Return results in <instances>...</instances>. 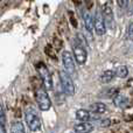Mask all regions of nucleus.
Returning a JSON list of instances; mask_svg holds the SVG:
<instances>
[{"mask_svg":"<svg viewBox=\"0 0 133 133\" xmlns=\"http://www.w3.org/2000/svg\"><path fill=\"white\" fill-rule=\"evenodd\" d=\"M51 46H54L56 49H61L63 47V41L61 40L60 36L55 35V36L53 37V44H51Z\"/></svg>","mask_w":133,"mask_h":133,"instance_id":"obj_17","label":"nucleus"},{"mask_svg":"<svg viewBox=\"0 0 133 133\" xmlns=\"http://www.w3.org/2000/svg\"><path fill=\"white\" fill-rule=\"evenodd\" d=\"M132 29H133V25L132 23H130L129 27H127V30H126V36H127V39L129 40H132V37H133Z\"/></svg>","mask_w":133,"mask_h":133,"instance_id":"obj_21","label":"nucleus"},{"mask_svg":"<svg viewBox=\"0 0 133 133\" xmlns=\"http://www.w3.org/2000/svg\"><path fill=\"white\" fill-rule=\"evenodd\" d=\"M94 125L91 123H79L74 126V131L76 133H91L94 131Z\"/></svg>","mask_w":133,"mask_h":133,"instance_id":"obj_9","label":"nucleus"},{"mask_svg":"<svg viewBox=\"0 0 133 133\" xmlns=\"http://www.w3.org/2000/svg\"><path fill=\"white\" fill-rule=\"evenodd\" d=\"M35 101L41 111H48L51 108V102L47 91L42 87L35 89Z\"/></svg>","mask_w":133,"mask_h":133,"instance_id":"obj_3","label":"nucleus"},{"mask_svg":"<svg viewBox=\"0 0 133 133\" xmlns=\"http://www.w3.org/2000/svg\"><path fill=\"white\" fill-rule=\"evenodd\" d=\"M108 108L104 103H101V102H96V103L91 104L90 105V111L89 112H94V113H97V115H102V113L106 112Z\"/></svg>","mask_w":133,"mask_h":133,"instance_id":"obj_12","label":"nucleus"},{"mask_svg":"<svg viewBox=\"0 0 133 133\" xmlns=\"http://www.w3.org/2000/svg\"><path fill=\"white\" fill-rule=\"evenodd\" d=\"M36 69L40 75V81L42 82L41 84L43 85L44 90H51L53 89V78H51V74L49 72L46 64L43 62L36 63Z\"/></svg>","mask_w":133,"mask_h":133,"instance_id":"obj_1","label":"nucleus"},{"mask_svg":"<svg viewBox=\"0 0 133 133\" xmlns=\"http://www.w3.org/2000/svg\"><path fill=\"white\" fill-rule=\"evenodd\" d=\"M0 122L5 123V109L1 103H0Z\"/></svg>","mask_w":133,"mask_h":133,"instance_id":"obj_22","label":"nucleus"},{"mask_svg":"<svg viewBox=\"0 0 133 133\" xmlns=\"http://www.w3.org/2000/svg\"><path fill=\"white\" fill-rule=\"evenodd\" d=\"M83 21H84L87 30L90 34H92V32H94V19L87 11H83Z\"/></svg>","mask_w":133,"mask_h":133,"instance_id":"obj_11","label":"nucleus"},{"mask_svg":"<svg viewBox=\"0 0 133 133\" xmlns=\"http://www.w3.org/2000/svg\"><path fill=\"white\" fill-rule=\"evenodd\" d=\"M118 92H119V90H118L117 88H111V89H109L108 92L104 95V97H106V98H113L116 95H118Z\"/></svg>","mask_w":133,"mask_h":133,"instance_id":"obj_18","label":"nucleus"},{"mask_svg":"<svg viewBox=\"0 0 133 133\" xmlns=\"http://www.w3.org/2000/svg\"><path fill=\"white\" fill-rule=\"evenodd\" d=\"M94 29H95V32H96L97 35H104L106 33V25H105V22H104L103 18H102L101 13L95 14Z\"/></svg>","mask_w":133,"mask_h":133,"instance_id":"obj_7","label":"nucleus"},{"mask_svg":"<svg viewBox=\"0 0 133 133\" xmlns=\"http://www.w3.org/2000/svg\"><path fill=\"white\" fill-rule=\"evenodd\" d=\"M58 76H60L61 85H62V89H63V91H64V94L69 95V96H72V95L75 94V84H74V82H72L71 76L68 75L64 70L60 71Z\"/></svg>","mask_w":133,"mask_h":133,"instance_id":"obj_4","label":"nucleus"},{"mask_svg":"<svg viewBox=\"0 0 133 133\" xmlns=\"http://www.w3.org/2000/svg\"><path fill=\"white\" fill-rule=\"evenodd\" d=\"M115 71L112 70H106L101 75V82L102 83H110L111 81L115 78Z\"/></svg>","mask_w":133,"mask_h":133,"instance_id":"obj_14","label":"nucleus"},{"mask_svg":"<svg viewBox=\"0 0 133 133\" xmlns=\"http://www.w3.org/2000/svg\"><path fill=\"white\" fill-rule=\"evenodd\" d=\"M69 15H70V18H69V21H70V23L72 25V27H77V21H76V18L75 15H74L72 12H69Z\"/></svg>","mask_w":133,"mask_h":133,"instance_id":"obj_20","label":"nucleus"},{"mask_svg":"<svg viewBox=\"0 0 133 133\" xmlns=\"http://www.w3.org/2000/svg\"><path fill=\"white\" fill-rule=\"evenodd\" d=\"M11 133H26L25 126L21 122H15L11 126Z\"/></svg>","mask_w":133,"mask_h":133,"instance_id":"obj_16","label":"nucleus"},{"mask_svg":"<svg viewBox=\"0 0 133 133\" xmlns=\"http://www.w3.org/2000/svg\"><path fill=\"white\" fill-rule=\"evenodd\" d=\"M62 63L64 66V71L68 75L75 72V61H74L72 54L70 51H63L62 54Z\"/></svg>","mask_w":133,"mask_h":133,"instance_id":"obj_6","label":"nucleus"},{"mask_svg":"<svg viewBox=\"0 0 133 133\" xmlns=\"http://www.w3.org/2000/svg\"><path fill=\"white\" fill-rule=\"evenodd\" d=\"M44 51H46V54L49 56V57H53V58H56V54H55V50L53 49V47L50 46V44H48V46H46V48H44Z\"/></svg>","mask_w":133,"mask_h":133,"instance_id":"obj_19","label":"nucleus"},{"mask_svg":"<svg viewBox=\"0 0 133 133\" xmlns=\"http://www.w3.org/2000/svg\"><path fill=\"white\" fill-rule=\"evenodd\" d=\"M90 112L85 109H79L76 111V118L77 120H81L82 123H88V120H90Z\"/></svg>","mask_w":133,"mask_h":133,"instance_id":"obj_13","label":"nucleus"},{"mask_svg":"<svg viewBox=\"0 0 133 133\" xmlns=\"http://www.w3.org/2000/svg\"><path fill=\"white\" fill-rule=\"evenodd\" d=\"M118 5L122 6V7H124V6H126L127 5V1H118Z\"/></svg>","mask_w":133,"mask_h":133,"instance_id":"obj_26","label":"nucleus"},{"mask_svg":"<svg viewBox=\"0 0 133 133\" xmlns=\"http://www.w3.org/2000/svg\"><path fill=\"white\" fill-rule=\"evenodd\" d=\"M25 119H26V123H27L28 127L30 129V131L36 132V131L41 130V126H42L41 119H40L37 112L33 108L28 109L25 112Z\"/></svg>","mask_w":133,"mask_h":133,"instance_id":"obj_2","label":"nucleus"},{"mask_svg":"<svg viewBox=\"0 0 133 133\" xmlns=\"http://www.w3.org/2000/svg\"><path fill=\"white\" fill-rule=\"evenodd\" d=\"M72 57L75 58L78 64H81V65L85 64V62H87V60H88V53L82 44L76 43L72 46Z\"/></svg>","mask_w":133,"mask_h":133,"instance_id":"obj_5","label":"nucleus"},{"mask_svg":"<svg viewBox=\"0 0 133 133\" xmlns=\"http://www.w3.org/2000/svg\"><path fill=\"white\" fill-rule=\"evenodd\" d=\"M0 133H6V129H5V123L0 122Z\"/></svg>","mask_w":133,"mask_h":133,"instance_id":"obj_23","label":"nucleus"},{"mask_svg":"<svg viewBox=\"0 0 133 133\" xmlns=\"http://www.w3.org/2000/svg\"><path fill=\"white\" fill-rule=\"evenodd\" d=\"M92 5H94V2H92V1H89V2H87V6H89V7H91Z\"/></svg>","mask_w":133,"mask_h":133,"instance_id":"obj_27","label":"nucleus"},{"mask_svg":"<svg viewBox=\"0 0 133 133\" xmlns=\"http://www.w3.org/2000/svg\"><path fill=\"white\" fill-rule=\"evenodd\" d=\"M104 122H102V125L103 126H109L110 125V119H103Z\"/></svg>","mask_w":133,"mask_h":133,"instance_id":"obj_25","label":"nucleus"},{"mask_svg":"<svg viewBox=\"0 0 133 133\" xmlns=\"http://www.w3.org/2000/svg\"><path fill=\"white\" fill-rule=\"evenodd\" d=\"M7 5H9V1H2V0H0V8H4Z\"/></svg>","mask_w":133,"mask_h":133,"instance_id":"obj_24","label":"nucleus"},{"mask_svg":"<svg viewBox=\"0 0 133 133\" xmlns=\"http://www.w3.org/2000/svg\"><path fill=\"white\" fill-rule=\"evenodd\" d=\"M113 104H115L117 108H120V109H125L129 106V98L124 95H116L113 97Z\"/></svg>","mask_w":133,"mask_h":133,"instance_id":"obj_10","label":"nucleus"},{"mask_svg":"<svg viewBox=\"0 0 133 133\" xmlns=\"http://www.w3.org/2000/svg\"><path fill=\"white\" fill-rule=\"evenodd\" d=\"M115 75L120 78H126L127 76H129V69H127L126 65H119L116 69Z\"/></svg>","mask_w":133,"mask_h":133,"instance_id":"obj_15","label":"nucleus"},{"mask_svg":"<svg viewBox=\"0 0 133 133\" xmlns=\"http://www.w3.org/2000/svg\"><path fill=\"white\" fill-rule=\"evenodd\" d=\"M101 15H102V18H103L104 22L106 21V23H109V25L113 23V12H112V8L110 7L109 4H105L103 7H102Z\"/></svg>","mask_w":133,"mask_h":133,"instance_id":"obj_8","label":"nucleus"}]
</instances>
